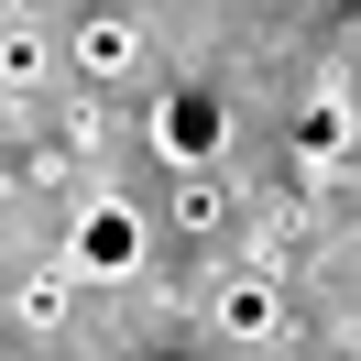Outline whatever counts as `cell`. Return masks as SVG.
Masks as SVG:
<instances>
[{
    "label": "cell",
    "instance_id": "1",
    "mask_svg": "<svg viewBox=\"0 0 361 361\" xmlns=\"http://www.w3.org/2000/svg\"><path fill=\"white\" fill-rule=\"evenodd\" d=\"M142 252H154V230H142L132 197H88L66 219V274H77V285H132Z\"/></svg>",
    "mask_w": 361,
    "mask_h": 361
},
{
    "label": "cell",
    "instance_id": "2",
    "mask_svg": "<svg viewBox=\"0 0 361 361\" xmlns=\"http://www.w3.org/2000/svg\"><path fill=\"white\" fill-rule=\"evenodd\" d=\"M142 132H154V154L176 164V176H219V154H230V110H219L208 88L154 99V121H142Z\"/></svg>",
    "mask_w": 361,
    "mask_h": 361
},
{
    "label": "cell",
    "instance_id": "3",
    "mask_svg": "<svg viewBox=\"0 0 361 361\" xmlns=\"http://www.w3.org/2000/svg\"><path fill=\"white\" fill-rule=\"evenodd\" d=\"M66 66L88 77V88L132 77V66H142V23H132V11H88V23H66Z\"/></svg>",
    "mask_w": 361,
    "mask_h": 361
},
{
    "label": "cell",
    "instance_id": "4",
    "mask_svg": "<svg viewBox=\"0 0 361 361\" xmlns=\"http://www.w3.org/2000/svg\"><path fill=\"white\" fill-rule=\"evenodd\" d=\"M208 317H219V339H274L285 295H274V274H208Z\"/></svg>",
    "mask_w": 361,
    "mask_h": 361
},
{
    "label": "cell",
    "instance_id": "5",
    "mask_svg": "<svg viewBox=\"0 0 361 361\" xmlns=\"http://www.w3.org/2000/svg\"><path fill=\"white\" fill-rule=\"evenodd\" d=\"M11 317H23L33 339H55V329L77 317V274H66V252H44V263H33L23 285H11Z\"/></svg>",
    "mask_w": 361,
    "mask_h": 361
},
{
    "label": "cell",
    "instance_id": "6",
    "mask_svg": "<svg viewBox=\"0 0 361 361\" xmlns=\"http://www.w3.org/2000/svg\"><path fill=\"white\" fill-rule=\"evenodd\" d=\"M55 77V33L44 23H0V99H33Z\"/></svg>",
    "mask_w": 361,
    "mask_h": 361
},
{
    "label": "cell",
    "instance_id": "7",
    "mask_svg": "<svg viewBox=\"0 0 361 361\" xmlns=\"http://www.w3.org/2000/svg\"><path fill=\"white\" fill-rule=\"evenodd\" d=\"M164 219H176L186 241H219V230H230V186H219V176H176V197H164Z\"/></svg>",
    "mask_w": 361,
    "mask_h": 361
},
{
    "label": "cell",
    "instance_id": "8",
    "mask_svg": "<svg viewBox=\"0 0 361 361\" xmlns=\"http://www.w3.org/2000/svg\"><path fill=\"white\" fill-rule=\"evenodd\" d=\"M295 154H307V164H317V154H329V164L350 154V110H339V88H329V99H307V121H295Z\"/></svg>",
    "mask_w": 361,
    "mask_h": 361
},
{
    "label": "cell",
    "instance_id": "9",
    "mask_svg": "<svg viewBox=\"0 0 361 361\" xmlns=\"http://www.w3.org/2000/svg\"><path fill=\"white\" fill-rule=\"evenodd\" d=\"M142 361H208V350H186V339H154V350H142Z\"/></svg>",
    "mask_w": 361,
    "mask_h": 361
}]
</instances>
